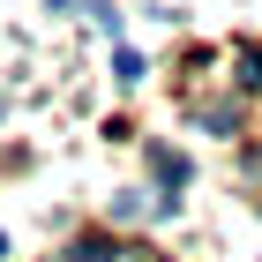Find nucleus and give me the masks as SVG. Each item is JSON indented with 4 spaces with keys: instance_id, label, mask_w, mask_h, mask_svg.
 I'll list each match as a JSON object with an SVG mask.
<instances>
[{
    "instance_id": "obj_1",
    "label": "nucleus",
    "mask_w": 262,
    "mask_h": 262,
    "mask_svg": "<svg viewBox=\"0 0 262 262\" xmlns=\"http://www.w3.org/2000/svg\"><path fill=\"white\" fill-rule=\"evenodd\" d=\"M150 165H158L165 187H187V158H172V150H150Z\"/></svg>"
},
{
    "instance_id": "obj_2",
    "label": "nucleus",
    "mask_w": 262,
    "mask_h": 262,
    "mask_svg": "<svg viewBox=\"0 0 262 262\" xmlns=\"http://www.w3.org/2000/svg\"><path fill=\"white\" fill-rule=\"evenodd\" d=\"M68 262H113V240H105V232H90V240L68 247Z\"/></svg>"
},
{
    "instance_id": "obj_3",
    "label": "nucleus",
    "mask_w": 262,
    "mask_h": 262,
    "mask_svg": "<svg viewBox=\"0 0 262 262\" xmlns=\"http://www.w3.org/2000/svg\"><path fill=\"white\" fill-rule=\"evenodd\" d=\"M240 68H247L240 82H262V45H247V53H240Z\"/></svg>"
},
{
    "instance_id": "obj_4",
    "label": "nucleus",
    "mask_w": 262,
    "mask_h": 262,
    "mask_svg": "<svg viewBox=\"0 0 262 262\" xmlns=\"http://www.w3.org/2000/svg\"><path fill=\"white\" fill-rule=\"evenodd\" d=\"M0 255H8V232H0Z\"/></svg>"
},
{
    "instance_id": "obj_5",
    "label": "nucleus",
    "mask_w": 262,
    "mask_h": 262,
    "mask_svg": "<svg viewBox=\"0 0 262 262\" xmlns=\"http://www.w3.org/2000/svg\"><path fill=\"white\" fill-rule=\"evenodd\" d=\"M0 113H8V105H0Z\"/></svg>"
}]
</instances>
